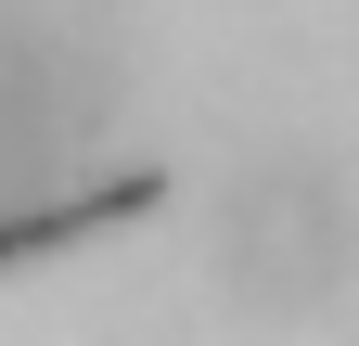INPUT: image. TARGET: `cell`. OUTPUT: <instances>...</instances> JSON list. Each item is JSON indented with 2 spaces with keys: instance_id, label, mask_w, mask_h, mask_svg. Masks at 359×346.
I'll return each instance as SVG.
<instances>
[{
  "instance_id": "cell-1",
  "label": "cell",
  "mask_w": 359,
  "mask_h": 346,
  "mask_svg": "<svg viewBox=\"0 0 359 346\" xmlns=\"http://www.w3.org/2000/svg\"><path fill=\"white\" fill-rule=\"evenodd\" d=\"M116 128V39L77 0H0V205L65 193Z\"/></svg>"
},
{
  "instance_id": "cell-2",
  "label": "cell",
  "mask_w": 359,
  "mask_h": 346,
  "mask_svg": "<svg viewBox=\"0 0 359 346\" xmlns=\"http://www.w3.org/2000/svg\"><path fill=\"white\" fill-rule=\"evenodd\" d=\"M359 270V193L321 154H257L218 180V295L257 321H308L334 308Z\"/></svg>"
}]
</instances>
